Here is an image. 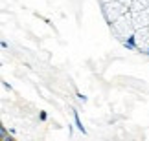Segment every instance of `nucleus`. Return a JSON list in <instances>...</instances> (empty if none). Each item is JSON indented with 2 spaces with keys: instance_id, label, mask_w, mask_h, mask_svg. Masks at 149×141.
Returning a JSON list of instances; mask_svg holds the SVG:
<instances>
[{
  "instance_id": "nucleus-1",
  "label": "nucleus",
  "mask_w": 149,
  "mask_h": 141,
  "mask_svg": "<svg viewBox=\"0 0 149 141\" xmlns=\"http://www.w3.org/2000/svg\"><path fill=\"white\" fill-rule=\"evenodd\" d=\"M0 139H9V136L6 134V130L2 128V125H0Z\"/></svg>"
}]
</instances>
